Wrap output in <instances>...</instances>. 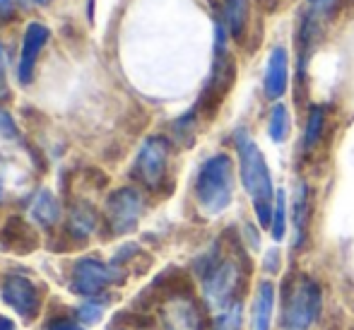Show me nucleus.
I'll return each mask as SVG.
<instances>
[{"instance_id":"obj_1","label":"nucleus","mask_w":354,"mask_h":330,"mask_svg":"<svg viewBox=\"0 0 354 330\" xmlns=\"http://www.w3.org/2000/svg\"><path fill=\"white\" fill-rule=\"evenodd\" d=\"M234 147H236V157H239L241 186L246 188L248 198H251L258 224L270 229L272 208H275L277 193L275 186H272V176H270V169H268L266 157H263L261 147L248 135L246 128H236V133H234Z\"/></svg>"},{"instance_id":"obj_2","label":"nucleus","mask_w":354,"mask_h":330,"mask_svg":"<svg viewBox=\"0 0 354 330\" xmlns=\"http://www.w3.org/2000/svg\"><path fill=\"white\" fill-rule=\"evenodd\" d=\"M196 275L203 284V299L214 313L239 302V292L243 289L246 270L234 256H222L217 246L203 253L196 261Z\"/></svg>"},{"instance_id":"obj_3","label":"nucleus","mask_w":354,"mask_h":330,"mask_svg":"<svg viewBox=\"0 0 354 330\" xmlns=\"http://www.w3.org/2000/svg\"><path fill=\"white\" fill-rule=\"evenodd\" d=\"M234 159L227 152H217L201 164L196 176V203L207 217H217L234 200Z\"/></svg>"},{"instance_id":"obj_4","label":"nucleus","mask_w":354,"mask_h":330,"mask_svg":"<svg viewBox=\"0 0 354 330\" xmlns=\"http://www.w3.org/2000/svg\"><path fill=\"white\" fill-rule=\"evenodd\" d=\"M323 311V289L313 275L299 273L287 279L282 299V330H311Z\"/></svg>"},{"instance_id":"obj_5","label":"nucleus","mask_w":354,"mask_h":330,"mask_svg":"<svg viewBox=\"0 0 354 330\" xmlns=\"http://www.w3.org/2000/svg\"><path fill=\"white\" fill-rule=\"evenodd\" d=\"M169 152H171V145L162 135H152V138L145 140L136 157V164H133V174H136L138 181L157 191L167 178Z\"/></svg>"},{"instance_id":"obj_6","label":"nucleus","mask_w":354,"mask_h":330,"mask_svg":"<svg viewBox=\"0 0 354 330\" xmlns=\"http://www.w3.org/2000/svg\"><path fill=\"white\" fill-rule=\"evenodd\" d=\"M145 208V200L140 196V191L126 186L113 191L106 200V217L111 224L113 234H128L138 227L140 222V214Z\"/></svg>"},{"instance_id":"obj_7","label":"nucleus","mask_w":354,"mask_h":330,"mask_svg":"<svg viewBox=\"0 0 354 330\" xmlns=\"http://www.w3.org/2000/svg\"><path fill=\"white\" fill-rule=\"evenodd\" d=\"M118 270L113 265H106L97 258H82V261L75 263L73 268V292L80 297H97L102 294L109 284L116 279Z\"/></svg>"},{"instance_id":"obj_8","label":"nucleus","mask_w":354,"mask_h":330,"mask_svg":"<svg viewBox=\"0 0 354 330\" xmlns=\"http://www.w3.org/2000/svg\"><path fill=\"white\" fill-rule=\"evenodd\" d=\"M5 304L12 309L15 313H19L22 318H34L39 311V289L34 287L32 279L22 277V275H8L0 287Z\"/></svg>"},{"instance_id":"obj_9","label":"nucleus","mask_w":354,"mask_h":330,"mask_svg":"<svg viewBox=\"0 0 354 330\" xmlns=\"http://www.w3.org/2000/svg\"><path fill=\"white\" fill-rule=\"evenodd\" d=\"M48 32L46 24L41 22H29L27 29H24V39H22V53H19V66H17V77L22 84H29L34 77V68H37V61H39V53L41 48L46 46Z\"/></svg>"},{"instance_id":"obj_10","label":"nucleus","mask_w":354,"mask_h":330,"mask_svg":"<svg viewBox=\"0 0 354 330\" xmlns=\"http://www.w3.org/2000/svg\"><path fill=\"white\" fill-rule=\"evenodd\" d=\"M289 87V53L284 46H275L268 56L266 73H263V94L270 102L284 97Z\"/></svg>"},{"instance_id":"obj_11","label":"nucleus","mask_w":354,"mask_h":330,"mask_svg":"<svg viewBox=\"0 0 354 330\" xmlns=\"http://www.w3.org/2000/svg\"><path fill=\"white\" fill-rule=\"evenodd\" d=\"M277 287L272 279H261L253 289L251 311H248V326L251 330H270L272 316H275Z\"/></svg>"},{"instance_id":"obj_12","label":"nucleus","mask_w":354,"mask_h":330,"mask_svg":"<svg viewBox=\"0 0 354 330\" xmlns=\"http://www.w3.org/2000/svg\"><path fill=\"white\" fill-rule=\"evenodd\" d=\"M292 227H294L292 248L299 251V248H304V244H306L308 227H311V188H308L306 181H297V186H294Z\"/></svg>"},{"instance_id":"obj_13","label":"nucleus","mask_w":354,"mask_h":330,"mask_svg":"<svg viewBox=\"0 0 354 330\" xmlns=\"http://www.w3.org/2000/svg\"><path fill=\"white\" fill-rule=\"evenodd\" d=\"M201 311L191 299H176L167 311V330H201Z\"/></svg>"},{"instance_id":"obj_14","label":"nucleus","mask_w":354,"mask_h":330,"mask_svg":"<svg viewBox=\"0 0 354 330\" xmlns=\"http://www.w3.org/2000/svg\"><path fill=\"white\" fill-rule=\"evenodd\" d=\"M29 214H32L34 222H39L41 227H53V224L61 219V203L53 196L48 188H41V191L34 196L32 205H29Z\"/></svg>"},{"instance_id":"obj_15","label":"nucleus","mask_w":354,"mask_h":330,"mask_svg":"<svg viewBox=\"0 0 354 330\" xmlns=\"http://www.w3.org/2000/svg\"><path fill=\"white\" fill-rule=\"evenodd\" d=\"M323 131H326V111L323 107H311L306 116V126H304V135H301V149L304 152H313L318 147L323 138Z\"/></svg>"},{"instance_id":"obj_16","label":"nucleus","mask_w":354,"mask_h":330,"mask_svg":"<svg viewBox=\"0 0 354 330\" xmlns=\"http://www.w3.org/2000/svg\"><path fill=\"white\" fill-rule=\"evenodd\" d=\"M292 133V116H289V109L284 104H272L270 113H268V138L275 145H282L284 140Z\"/></svg>"},{"instance_id":"obj_17","label":"nucleus","mask_w":354,"mask_h":330,"mask_svg":"<svg viewBox=\"0 0 354 330\" xmlns=\"http://www.w3.org/2000/svg\"><path fill=\"white\" fill-rule=\"evenodd\" d=\"M248 19V0H224V27L234 39L243 37Z\"/></svg>"},{"instance_id":"obj_18","label":"nucleus","mask_w":354,"mask_h":330,"mask_svg":"<svg viewBox=\"0 0 354 330\" xmlns=\"http://www.w3.org/2000/svg\"><path fill=\"white\" fill-rule=\"evenodd\" d=\"M97 229V212L87 203H77L71 210V232L77 239H87Z\"/></svg>"},{"instance_id":"obj_19","label":"nucleus","mask_w":354,"mask_h":330,"mask_svg":"<svg viewBox=\"0 0 354 330\" xmlns=\"http://www.w3.org/2000/svg\"><path fill=\"white\" fill-rule=\"evenodd\" d=\"M210 330H243V304L234 302L214 313Z\"/></svg>"},{"instance_id":"obj_20","label":"nucleus","mask_w":354,"mask_h":330,"mask_svg":"<svg viewBox=\"0 0 354 330\" xmlns=\"http://www.w3.org/2000/svg\"><path fill=\"white\" fill-rule=\"evenodd\" d=\"M270 237L272 241H282L287 237V193L277 191L275 208H272V222H270Z\"/></svg>"},{"instance_id":"obj_21","label":"nucleus","mask_w":354,"mask_h":330,"mask_svg":"<svg viewBox=\"0 0 354 330\" xmlns=\"http://www.w3.org/2000/svg\"><path fill=\"white\" fill-rule=\"evenodd\" d=\"M102 313H104V304L94 302V299H92V302H87V304H82V306H80L77 316H80V321H82V323L94 326V323L102 321Z\"/></svg>"},{"instance_id":"obj_22","label":"nucleus","mask_w":354,"mask_h":330,"mask_svg":"<svg viewBox=\"0 0 354 330\" xmlns=\"http://www.w3.org/2000/svg\"><path fill=\"white\" fill-rule=\"evenodd\" d=\"M0 138L3 140H19V131L15 126V118L5 109H0Z\"/></svg>"},{"instance_id":"obj_23","label":"nucleus","mask_w":354,"mask_h":330,"mask_svg":"<svg viewBox=\"0 0 354 330\" xmlns=\"http://www.w3.org/2000/svg\"><path fill=\"white\" fill-rule=\"evenodd\" d=\"M335 0H306V12H311L313 17H326L328 12L333 10Z\"/></svg>"},{"instance_id":"obj_24","label":"nucleus","mask_w":354,"mask_h":330,"mask_svg":"<svg viewBox=\"0 0 354 330\" xmlns=\"http://www.w3.org/2000/svg\"><path fill=\"white\" fill-rule=\"evenodd\" d=\"M0 97H8V63H5L3 44H0Z\"/></svg>"},{"instance_id":"obj_25","label":"nucleus","mask_w":354,"mask_h":330,"mask_svg":"<svg viewBox=\"0 0 354 330\" xmlns=\"http://www.w3.org/2000/svg\"><path fill=\"white\" fill-rule=\"evenodd\" d=\"M48 330H87V328H82L80 323L71 321V318H56V321L48 323Z\"/></svg>"},{"instance_id":"obj_26","label":"nucleus","mask_w":354,"mask_h":330,"mask_svg":"<svg viewBox=\"0 0 354 330\" xmlns=\"http://www.w3.org/2000/svg\"><path fill=\"white\" fill-rule=\"evenodd\" d=\"M15 17V3L12 0H0V24L10 22Z\"/></svg>"},{"instance_id":"obj_27","label":"nucleus","mask_w":354,"mask_h":330,"mask_svg":"<svg viewBox=\"0 0 354 330\" xmlns=\"http://www.w3.org/2000/svg\"><path fill=\"white\" fill-rule=\"evenodd\" d=\"M277 265H280V253L272 248V251H268V258H266V270L268 273H275Z\"/></svg>"},{"instance_id":"obj_28","label":"nucleus","mask_w":354,"mask_h":330,"mask_svg":"<svg viewBox=\"0 0 354 330\" xmlns=\"http://www.w3.org/2000/svg\"><path fill=\"white\" fill-rule=\"evenodd\" d=\"M0 330H17V328H15V323L10 321V318L0 316Z\"/></svg>"},{"instance_id":"obj_29","label":"nucleus","mask_w":354,"mask_h":330,"mask_svg":"<svg viewBox=\"0 0 354 330\" xmlns=\"http://www.w3.org/2000/svg\"><path fill=\"white\" fill-rule=\"evenodd\" d=\"M24 5H48L51 0H22Z\"/></svg>"},{"instance_id":"obj_30","label":"nucleus","mask_w":354,"mask_h":330,"mask_svg":"<svg viewBox=\"0 0 354 330\" xmlns=\"http://www.w3.org/2000/svg\"><path fill=\"white\" fill-rule=\"evenodd\" d=\"M5 198V181H3V172H0V203H3Z\"/></svg>"}]
</instances>
